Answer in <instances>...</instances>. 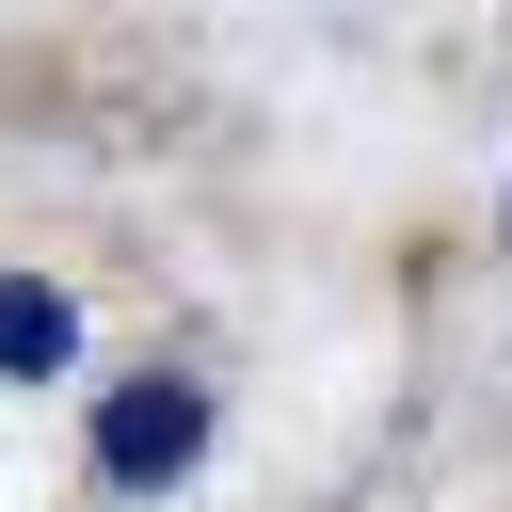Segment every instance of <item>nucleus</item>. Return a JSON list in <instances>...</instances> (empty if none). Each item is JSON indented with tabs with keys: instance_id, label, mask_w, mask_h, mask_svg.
Masks as SVG:
<instances>
[{
	"instance_id": "obj_1",
	"label": "nucleus",
	"mask_w": 512,
	"mask_h": 512,
	"mask_svg": "<svg viewBox=\"0 0 512 512\" xmlns=\"http://www.w3.org/2000/svg\"><path fill=\"white\" fill-rule=\"evenodd\" d=\"M192 448H208V384H112L96 400V480L112 496H160V480H192Z\"/></svg>"
},
{
	"instance_id": "obj_2",
	"label": "nucleus",
	"mask_w": 512,
	"mask_h": 512,
	"mask_svg": "<svg viewBox=\"0 0 512 512\" xmlns=\"http://www.w3.org/2000/svg\"><path fill=\"white\" fill-rule=\"evenodd\" d=\"M64 352H80V304H64V288H32V272H0V368H16V384H48Z\"/></svg>"
}]
</instances>
